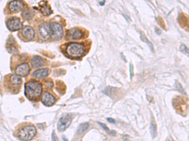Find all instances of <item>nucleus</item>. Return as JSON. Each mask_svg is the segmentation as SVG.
I'll list each match as a JSON object with an SVG mask.
<instances>
[{
  "label": "nucleus",
  "mask_w": 189,
  "mask_h": 141,
  "mask_svg": "<svg viewBox=\"0 0 189 141\" xmlns=\"http://www.w3.org/2000/svg\"><path fill=\"white\" fill-rule=\"evenodd\" d=\"M42 92V85L39 82L32 80L25 83V95L32 101H39Z\"/></svg>",
  "instance_id": "f257e3e1"
},
{
  "label": "nucleus",
  "mask_w": 189,
  "mask_h": 141,
  "mask_svg": "<svg viewBox=\"0 0 189 141\" xmlns=\"http://www.w3.org/2000/svg\"><path fill=\"white\" fill-rule=\"evenodd\" d=\"M22 82V80L20 76L16 74H11L6 75L5 85L7 89L12 93H17L20 89Z\"/></svg>",
  "instance_id": "f03ea898"
},
{
  "label": "nucleus",
  "mask_w": 189,
  "mask_h": 141,
  "mask_svg": "<svg viewBox=\"0 0 189 141\" xmlns=\"http://www.w3.org/2000/svg\"><path fill=\"white\" fill-rule=\"evenodd\" d=\"M37 133L36 128L33 125L28 124L22 126L17 131V137L23 141H28L32 140Z\"/></svg>",
  "instance_id": "7ed1b4c3"
},
{
  "label": "nucleus",
  "mask_w": 189,
  "mask_h": 141,
  "mask_svg": "<svg viewBox=\"0 0 189 141\" xmlns=\"http://www.w3.org/2000/svg\"><path fill=\"white\" fill-rule=\"evenodd\" d=\"M85 47L81 43H71L66 47V52L68 55L73 58L81 57L85 53Z\"/></svg>",
  "instance_id": "20e7f679"
},
{
  "label": "nucleus",
  "mask_w": 189,
  "mask_h": 141,
  "mask_svg": "<svg viewBox=\"0 0 189 141\" xmlns=\"http://www.w3.org/2000/svg\"><path fill=\"white\" fill-rule=\"evenodd\" d=\"M6 26L10 31H15L22 29L23 27V23L19 18L13 16L7 20Z\"/></svg>",
  "instance_id": "39448f33"
},
{
  "label": "nucleus",
  "mask_w": 189,
  "mask_h": 141,
  "mask_svg": "<svg viewBox=\"0 0 189 141\" xmlns=\"http://www.w3.org/2000/svg\"><path fill=\"white\" fill-rule=\"evenodd\" d=\"M73 117L69 114L63 115L59 119L57 123V129L59 131H64L68 128L72 122Z\"/></svg>",
  "instance_id": "423d86ee"
},
{
  "label": "nucleus",
  "mask_w": 189,
  "mask_h": 141,
  "mask_svg": "<svg viewBox=\"0 0 189 141\" xmlns=\"http://www.w3.org/2000/svg\"><path fill=\"white\" fill-rule=\"evenodd\" d=\"M52 38L55 40H61L63 36V28L60 24L56 22H52L50 24Z\"/></svg>",
  "instance_id": "0eeeda50"
},
{
  "label": "nucleus",
  "mask_w": 189,
  "mask_h": 141,
  "mask_svg": "<svg viewBox=\"0 0 189 141\" xmlns=\"http://www.w3.org/2000/svg\"><path fill=\"white\" fill-rule=\"evenodd\" d=\"M38 34L42 40H47L51 35L50 26L45 22L41 23L38 27Z\"/></svg>",
  "instance_id": "6e6552de"
},
{
  "label": "nucleus",
  "mask_w": 189,
  "mask_h": 141,
  "mask_svg": "<svg viewBox=\"0 0 189 141\" xmlns=\"http://www.w3.org/2000/svg\"><path fill=\"white\" fill-rule=\"evenodd\" d=\"M21 35L23 37V40L26 41H31L34 38V30L30 26H25L21 31Z\"/></svg>",
  "instance_id": "1a4fd4ad"
},
{
  "label": "nucleus",
  "mask_w": 189,
  "mask_h": 141,
  "mask_svg": "<svg viewBox=\"0 0 189 141\" xmlns=\"http://www.w3.org/2000/svg\"><path fill=\"white\" fill-rule=\"evenodd\" d=\"M24 3L21 1H11L8 4V10L11 13H16L23 10Z\"/></svg>",
  "instance_id": "9d476101"
},
{
  "label": "nucleus",
  "mask_w": 189,
  "mask_h": 141,
  "mask_svg": "<svg viewBox=\"0 0 189 141\" xmlns=\"http://www.w3.org/2000/svg\"><path fill=\"white\" fill-rule=\"evenodd\" d=\"M29 73H30V67L26 63L19 65L15 69V73L18 76L26 77Z\"/></svg>",
  "instance_id": "9b49d317"
},
{
  "label": "nucleus",
  "mask_w": 189,
  "mask_h": 141,
  "mask_svg": "<svg viewBox=\"0 0 189 141\" xmlns=\"http://www.w3.org/2000/svg\"><path fill=\"white\" fill-rule=\"evenodd\" d=\"M42 96V102L44 105L47 107L53 105L56 102L54 97L48 92H44Z\"/></svg>",
  "instance_id": "f8f14e48"
},
{
  "label": "nucleus",
  "mask_w": 189,
  "mask_h": 141,
  "mask_svg": "<svg viewBox=\"0 0 189 141\" xmlns=\"http://www.w3.org/2000/svg\"><path fill=\"white\" fill-rule=\"evenodd\" d=\"M50 73V70L48 68H42L38 69L33 72L32 76L37 78V79H44L47 77Z\"/></svg>",
  "instance_id": "ddd939ff"
},
{
  "label": "nucleus",
  "mask_w": 189,
  "mask_h": 141,
  "mask_svg": "<svg viewBox=\"0 0 189 141\" xmlns=\"http://www.w3.org/2000/svg\"><path fill=\"white\" fill-rule=\"evenodd\" d=\"M68 36L72 40H79L83 37V32L78 28H73L69 31Z\"/></svg>",
  "instance_id": "4468645a"
},
{
  "label": "nucleus",
  "mask_w": 189,
  "mask_h": 141,
  "mask_svg": "<svg viewBox=\"0 0 189 141\" xmlns=\"http://www.w3.org/2000/svg\"><path fill=\"white\" fill-rule=\"evenodd\" d=\"M39 6L40 7V11L44 16L50 15L52 13L51 8L48 5L47 1H40L39 3Z\"/></svg>",
  "instance_id": "2eb2a0df"
},
{
  "label": "nucleus",
  "mask_w": 189,
  "mask_h": 141,
  "mask_svg": "<svg viewBox=\"0 0 189 141\" xmlns=\"http://www.w3.org/2000/svg\"><path fill=\"white\" fill-rule=\"evenodd\" d=\"M45 63V60L40 56H34L31 60V64L33 67H40Z\"/></svg>",
  "instance_id": "dca6fc26"
},
{
  "label": "nucleus",
  "mask_w": 189,
  "mask_h": 141,
  "mask_svg": "<svg viewBox=\"0 0 189 141\" xmlns=\"http://www.w3.org/2000/svg\"><path fill=\"white\" fill-rule=\"evenodd\" d=\"M16 43L15 40L13 37L10 36L9 38L7 41V47H8V50L10 53H17L18 50L16 48V47L15 45Z\"/></svg>",
  "instance_id": "f3484780"
},
{
  "label": "nucleus",
  "mask_w": 189,
  "mask_h": 141,
  "mask_svg": "<svg viewBox=\"0 0 189 141\" xmlns=\"http://www.w3.org/2000/svg\"><path fill=\"white\" fill-rule=\"evenodd\" d=\"M33 15H34V12L30 8H27L26 10H25L22 13V17L26 20H31Z\"/></svg>",
  "instance_id": "a211bd4d"
},
{
  "label": "nucleus",
  "mask_w": 189,
  "mask_h": 141,
  "mask_svg": "<svg viewBox=\"0 0 189 141\" xmlns=\"http://www.w3.org/2000/svg\"><path fill=\"white\" fill-rule=\"evenodd\" d=\"M88 127H89V124H88V122H85V123L81 124V125L79 126V127H78V133L79 134H81L83 133L84 132L86 131L88 129Z\"/></svg>",
  "instance_id": "6ab92c4d"
},
{
  "label": "nucleus",
  "mask_w": 189,
  "mask_h": 141,
  "mask_svg": "<svg viewBox=\"0 0 189 141\" xmlns=\"http://www.w3.org/2000/svg\"><path fill=\"white\" fill-rule=\"evenodd\" d=\"M156 124L154 123H152L151 124V126H150V131H151V133L152 134L153 137H155L156 135Z\"/></svg>",
  "instance_id": "aec40b11"
},
{
  "label": "nucleus",
  "mask_w": 189,
  "mask_h": 141,
  "mask_svg": "<svg viewBox=\"0 0 189 141\" xmlns=\"http://www.w3.org/2000/svg\"><path fill=\"white\" fill-rule=\"evenodd\" d=\"M180 50L185 54H189V48L183 44H182L180 45Z\"/></svg>",
  "instance_id": "412c9836"
},
{
  "label": "nucleus",
  "mask_w": 189,
  "mask_h": 141,
  "mask_svg": "<svg viewBox=\"0 0 189 141\" xmlns=\"http://www.w3.org/2000/svg\"><path fill=\"white\" fill-rule=\"evenodd\" d=\"M45 87L48 89H51L53 87V84L51 81L45 80Z\"/></svg>",
  "instance_id": "4be33fe9"
},
{
  "label": "nucleus",
  "mask_w": 189,
  "mask_h": 141,
  "mask_svg": "<svg viewBox=\"0 0 189 141\" xmlns=\"http://www.w3.org/2000/svg\"><path fill=\"white\" fill-rule=\"evenodd\" d=\"M99 124H100V125L101 126H102V128H104V129L106 131H107V132H109V128L107 127V126L105 125V124H102V123H101V122H98Z\"/></svg>",
  "instance_id": "5701e85b"
},
{
  "label": "nucleus",
  "mask_w": 189,
  "mask_h": 141,
  "mask_svg": "<svg viewBox=\"0 0 189 141\" xmlns=\"http://www.w3.org/2000/svg\"><path fill=\"white\" fill-rule=\"evenodd\" d=\"M130 73H131V77H132L134 75V73H133V67L132 64L130 65Z\"/></svg>",
  "instance_id": "b1692460"
},
{
  "label": "nucleus",
  "mask_w": 189,
  "mask_h": 141,
  "mask_svg": "<svg viewBox=\"0 0 189 141\" xmlns=\"http://www.w3.org/2000/svg\"><path fill=\"white\" fill-rule=\"evenodd\" d=\"M52 141H58V139L55 134V132H52Z\"/></svg>",
  "instance_id": "393cba45"
},
{
  "label": "nucleus",
  "mask_w": 189,
  "mask_h": 141,
  "mask_svg": "<svg viewBox=\"0 0 189 141\" xmlns=\"http://www.w3.org/2000/svg\"><path fill=\"white\" fill-rule=\"evenodd\" d=\"M107 120H108V121H109V122H110V123H115V120L114 119H112V118H108L107 119Z\"/></svg>",
  "instance_id": "a878e982"
},
{
  "label": "nucleus",
  "mask_w": 189,
  "mask_h": 141,
  "mask_svg": "<svg viewBox=\"0 0 189 141\" xmlns=\"http://www.w3.org/2000/svg\"><path fill=\"white\" fill-rule=\"evenodd\" d=\"M104 3H105V1H102V2H99V4L100 5H104Z\"/></svg>",
  "instance_id": "bb28decb"
},
{
  "label": "nucleus",
  "mask_w": 189,
  "mask_h": 141,
  "mask_svg": "<svg viewBox=\"0 0 189 141\" xmlns=\"http://www.w3.org/2000/svg\"><path fill=\"white\" fill-rule=\"evenodd\" d=\"M168 141H170V140H168Z\"/></svg>",
  "instance_id": "cd10ccee"
}]
</instances>
